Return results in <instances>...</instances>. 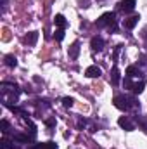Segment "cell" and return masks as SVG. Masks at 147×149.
<instances>
[{"mask_svg": "<svg viewBox=\"0 0 147 149\" xmlns=\"http://www.w3.org/2000/svg\"><path fill=\"white\" fill-rule=\"evenodd\" d=\"M95 24H97L99 28L107 26V30L114 33V31H116V19H114V12H106V14H102V16L95 21Z\"/></svg>", "mask_w": 147, "mask_h": 149, "instance_id": "6da1fadb", "label": "cell"}, {"mask_svg": "<svg viewBox=\"0 0 147 149\" xmlns=\"http://www.w3.org/2000/svg\"><path fill=\"white\" fill-rule=\"evenodd\" d=\"M114 106L118 108V109H121V111H128L130 109V99L128 97H125V95H116L114 97Z\"/></svg>", "mask_w": 147, "mask_h": 149, "instance_id": "7a4b0ae2", "label": "cell"}, {"mask_svg": "<svg viewBox=\"0 0 147 149\" xmlns=\"http://www.w3.org/2000/svg\"><path fill=\"white\" fill-rule=\"evenodd\" d=\"M118 125L121 127V128H125V130H128V132H132V130H135V125H133V121L128 118V116H121L119 120H118Z\"/></svg>", "mask_w": 147, "mask_h": 149, "instance_id": "3957f363", "label": "cell"}, {"mask_svg": "<svg viewBox=\"0 0 147 149\" xmlns=\"http://www.w3.org/2000/svg\"><path fill=\"white\" fill-rule=\"evenodd\" d=\"M90 45H92V50H94V52H101L102 47H104V40L101 37H94L92 42H90Z\"/></svg>", "mask_w": 147, "mask_h": 149, "instance_id": "277c9868", "label": "cell"}, {"mask_svg": "<svg viewBox=\"0 0 147 149\" xmlns=\"http://www.w3.org/2000/svg\"><path fill=\"white\" fill-rule=\"evenodd\" d=\"M85 74H87L88 78H99V76L102 74V71H101V68H99V66H95V64H94V66H88V68H87Z\"/></svg>", "mask_w": 147, "mask_h": 149, "instance_id": "5b68a950", "label": "cell"}, {"mask_svg": "<svg viewBox=\"0 0 147 149\" xmlns=\"http://www.w3.org/2000/svg\"><path fill=\"white\" fill-rule=\"evenodd\" d=\"M139 19H140V16H132V17H128V19H125V21H123V26H125V28H128V30H132V28H135V26H137Z\"/></svg>", "mask_w": 147, "mask_h": 149, "instance_id": "8992f818", "label": "cell"}, {"mask_svg": "<svg viewBox=\"0 0 147 149\" xmlns=\"http://www.w3.org/2000/svg\"><path fill=\"white\" fill-rule=\"evenodd\" d=\"M68 54H69L71 59H76V57H78V54H80V42H73V43H71Z\"/></svg>", "mask_w": 147, "mask_h": 149, "instance_id": "52a82bcc", "label": "cell"}, {"mask_svg": "<svg viewBox=\"0 0 147 149\" xmlns=\"http://www.w3.org/2000/svg\"><path fill=\"white\" fill-rule=\"evenodd\" d=\"M119 5H121V10H125V12H132V10L135 9V0H123Z\"/></svg>", "mask_w": 147, "mask_h": 149, "instance_id": "ba28073f", "label": "cell"}, {"mask_svg": "<svg viewBox=\"0 0 147 149\" xmlns=\"http://www.w3.org/2000/svg\"><path fill=\"white\" fill-rule=\"evenodd\" d=\"M38 40V31H30L26 37H24V42L28 43V45H35Z\"/></svg>", "mask_w": 147, "mask_h": 149, "instance_id": "9c48e42d", "label": "cell"}, {"mask_svg": "<svg viewBox=\"0 0 147 149\" xmlns=\"http://www.w3.org/2000/svg\"><path fill=\"white\" fill-rule=\"evenodd\" d=\"M54 23H55V26H59V28H62V30H64L66 24H68V23H66V17H64L62 14H57V16L54 17Z\"/></svg>", "mask_w": 147, "mask_h": 149, "instance_id": "30bf717a", "label": "cell"}, {"mask_svg": "<svg viewBox=\"0 0 147 149\" xmlns=\"http://www.w3.org/2000/svg\"><path fill=\"white\" fill-rule=\"evenodd\" d=\"M3 63H5V66H9V68H16L17 66V59L14 57V56H5V59H3Z\"/></svg>", "mask_w": 147, "mask_h": 149, "instance_id": "8fae6325", "label": "cell"}, {"mask_svg": "<svg viewBox=\"0 0 147 149\" xmlns=\"http://www.w3.org/2000/svg\"><path fill=\"white\" fill-rule=\"evenodd\" d=\"M140 70H139V68H137V66H128V68H126V76H130V78H132V76H140Z\"/></svg>", "mask_w": 147, "mask_h": 149, "instance_id": "7c38bea8", "label": "cell"}, {"mask_svg": "<svg viewBox=\"0 0 147 149\" xmlns=\"http://www.w3.org/2000/svg\"><path fill=\"white\" fill-rule=\"evenodd\" d=\"M144 87H146V81H144V80H140L139 83H135V85H133V88H132V90H133V94H140V92L144 90Z\"/></svg>", "mask_w": 147, "mask_h": 149, "instance_id": "4fadbf2b", "label": "cell"}, {"mask_svg": "<svg viewBox=\"0 0 147 149\" xmlns=\"http://www.w3.org/2000/svg\"><path fill=\"white\" fill-rule=\"evenodd\" d=\"M111 80H112V85H118V83H119V71H118V68L112 70V76H111Z\"/></svg>", "mask_w": 147, "mask_h": 149, "instance_id": "5bb4252c", "label": "cell"}, {"mask_svg": "<svg viewBox=\"0 0 147 149\" xmlns=\"http://www.w3.org/2000/svg\"><path fill=\"white\" fill-rule=\"evenodd\" d=\"M55 40H57V42H62V40H64V30H62V28L55 30Z\"/></svg>", "mask_w": 147, "mask_h": 149, "instance_id": "9a60e30c", "label": "cell"}, {"mask_svg": "<svg viewBox=\"0 0 147 149\" xmlns=\"http://www.w3.org/2000/svg\"><path fill=\"white\" fill-rule=\"evenodd\" d=\"M73 97H64V99H62V104H64V108H71V106H73Z\"/></svg>", "mask_w": 147, "mask_h": 149, "instance_id": "2e32d148", "label": "cell"}, {"mask_svg": "<svg viewBox=\"0 0 147 149\" xmlns=\"http://www.w3.org/2000/svg\"><path fill=\"white\" fill-rule=\"evenodd\" d=\"M123 85H125L126 88H133V85H135V83H132L130 76H126V78H125V81H123Z\"/></svg>", "mask_w": 147, "mask_h": 149, "instance_id": "e0dca14e", "label": "cell"}, {"mask_svg": "<svg viewBox=\"0 0 147 149\" xmlns=\"http://www.w3.org/2000/svg\"><path fill=\"white\" fill-rule=\"evenodd\" d=\"M2 132H3V134L9 132V123H7L5 120H2Z\"/></svg>", "mask_w": 147, "mask_h": 149, "instance_id": "ac0fdd59", "label": "cell"}, {"mask_svg": "<svg viewBox=\"0 0 147 149\" xmlns=\"http://www.w3.org/2000/svg\"><path fill=\"white\" fill-rule=\"evenodd\" d=\"M45 123H47V127H50V128H52V127H55V120H54V118H49Z\"/></svg>", "mask_w": 147, "mask_h": 149, "instance_id": "d6986e66", "label": "cell"}, {"mask_svg": "<svg viewBox=\"0 0 147 149\" xmlns=\"http://www.w3.org/2000/svg\"><path fill=\"white\" fill-rule=\"evenodd\" d=\"M85 123H87L85 120H80V121H78V127H85Z\"/></svg>", "mask_w": 147, "mask_h": 149, "instance_id": "ffe728a7", "label": "cell"}]
</instances>
